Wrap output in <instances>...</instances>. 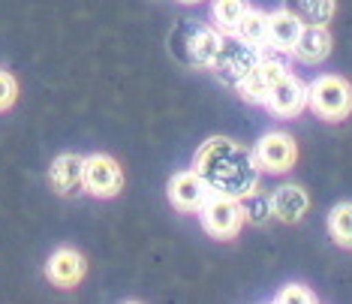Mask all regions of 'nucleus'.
I'll list each match as a JSON object with an SVG mask.
<instances>
[{"label": "nucleus", "mask_w": 352, "mask_h": 304, "mask_svg": "<svg viewBox=\"0 0 352 304\" xmlns=\"http://www.w3.org/2000/svg\"><path fill=\"white\" fill-rule=\"evenodd\" d=\"M45 277H49L54 286H63V290L82 283V277H85V259H82V253L69 250V247H60V250H54L52 259L45 262Z\"/></svg>", "instance_id": "obj_11"}, {"label": "nucleus", "mask_w": 352, "mask_h": 304, "mask_svg": "<svg viewBox=\"0 0 352 304\" xmlns=\"http://www.w3.org/2000/svg\"><path fill=\"white\" fill-rule=\"evenodd\" d=\"M223 34L214 25L196 19H184L172 28L169 34V52L172 58L190 69H211L214 58L220 52Z\"/></svg>", "instance_id": "obj_2"}, {"label": "nucleus", "mask_w": 352, "mask_h": 304, "mask_svg": "<svg viewBox=\"0 0 352 304\" xmlns=\"http://www.w3.org/2000/svg\"><path fill=\"white\" fill-rule=\"evenodd\" d=\"M181 3H199V0H181Z\"/></svg>", "instance_id": "obj_23"}, {"label": "nucleus", "mask_w": 352, "mask_h": 304, "mask_svg": "<svg viewBox=\"0 0 352 304\" xmlns=\"http://www.w3.org/2000/svg\"><path fill=\"white\" fill-rule=\"evenodd\" d=\"M307 109L325 121H343L352 111V85L340 76H319L307 85Z\"/></svg>", "instance_id": "obj_5"}, {"label": "nucleus", "mask_w": 352, "mask_h": 304, "mask_svg": "<svg viewBox=\"0 0 352 304\" xmlns=\"http://www.w3.org/2000/svg\"><path fill=\"white\" fill-rule=\"evenodd\" d=\"M271 208H274V217L283 223H298L310 208L307 193L298 187V184H286L271 193Z\"/></svg>", "instance_id": "obj_15"}, {"label": "nucleus", "mask_w": 352, "mask_h": 304, "mask_svg": "<svg viewBox=\"0 0 352 304\" xmlns=\"http://www.w3.org/2000/svg\"><path fill=\"white\" fill-rule=\"evenodd\" d=\"M250 10V0H214L211 3V21L220 34H235L241 19Z\"/></svg>", "instance_id": "obj_16"}, {"label": "nucleus", "mask_w": 352, "mask_h": 304, "mask_svg": "<svg viewBox=\"0 0 352 304\" xmlns=\"http://www.w3.org/2000/svg\"><path fill=\"white\" fill-rule=\"evenodd\" d=\"M328 229H331L334 241L343 244V247H352V205L343 202L331 211V217H328Z\"/></svg>", "instance_id": "obj_20"}, {"label": "nucleus", "mask_w": 352, "mask_h": 304, "mask_svg": "<svg viewBox=\"0 0 352 304\" xmlns=\"http://www.w3.org/2000/svg\"><path fill=\"white\" fill-rule=\"evenodd\" d=\"M241 211H244V220L256 223V226H262V223H268L274 217V208H271V196L259 193V190H253V193L241 196Z\"/></svg>", "instance_id": "obj_19"}, {"label": "nucleus", "mask_w": 352, "mask_h": 304, "mask_svg": "<svg viewBox=\"0 0 352 304\" xmlns=\"http://www.w3.org/2000/svg\"><path fill=\"white\" fill-rule=\"evenodd\" d=\"M301 28H304V21L298 15H292L289 10L268 12V45L292 54L295 43H298V36H301Z\"/></svg>", "instance_id": "obj_14"}, {"label": "nucleus", "mask_w": 352, "mask_h": 304, "mask_svg": "<svg viewBox=\"0 0 352 304\" xmlns=\"http://www.w3.org/2000/svg\"><path fill=\"white\" fill-rule=\"evenodd\" d=\"M265 106L274 118H298L301 111L307 109V85L298 82L292 73H286L274 87H271Z\"/></svg>", "instance_id": "obj_9"}, {"label": "nucleus", "mask_w": 352, "mask_h": 304, "mask_svg": "<svg viewBox=\"0 0 352 304\" xmlns=\"http://www.w3.org/2000/svg\"><path fill=\"white\" fill-rule=\"evenodd\" d=\"M283 10L298 15L304 25H328L334 15V0H283Z\"/></svg>", "instance_id": "obj_17"}, {"label": "nucleus", "mask_w": 352, "mask_h": 304, "mask_svg": "<svg viewBox=\"0 0 352 304\" xmlns=\"http://www.w3.org/2000/svg\"><path fill=\"white\" fill-rule=\"evenodd\" d=\"M199 220H202V229L211 238H235L244 226V211H241V199H232V196H217L211 193L208 202L199 208Z\"/></svg>", "instance_id": "obj_6"}, {"label": "nucleus", "mask_w": 352, "mask_h": 304, "mask_svg": "<svg viewBox=\"0 0 352 304\" xmlns=\"http://www.w3.org/2000/svg\"><path fill=\"white\" fill-rule=\"evenodd\" d=\"M259 63V52L253 45H247L241 36L235 34H223V43H220V52L211 63V73L220 85L226 87H238L250 76V69Z\"/></svg>", "instance_id": "obj_4"}, {"label": "nucleus", "mask_w": 352, "mask_h": 304, "mask_svg": "<svg viewBox=\"0 0 352 304\" xmlns=\"http://www.w3.org/2000/svg\"><path fill=\"white\" fill-rule=\"evenodd\" d=\"M193 169L202 175L208 190L217 196L241 199L259 187V163H256L253 151L241 148L232 139H208L202 148L196 151Z\"/></svg>", "instance_id": "obj_1"}, {"label": "nucleus", "mask_w": 352, "mask_h": 304, "mask_svg": "<svg viewBox=\"0 0 352 304\" xmlns=\"http://www.w3.org/2000/svg\"><path fill=\"white\" fill-rule=\"evenodd\" d=\"M331 52V34H328L325 25H304L301 36L292 49V58L301 63H319L328 58Z\"/></svg>", "instance_id": "obj_13"}, {"label": "nucleus", "mask_w": 352, "mask_h": 304, "mask_svg": "<svg viewBox=\"0 0 352 304\" xmlns=\"http://www.w3.org/2000/svg\"><path fill=\"white\" fill-rule=\"evenodd\" d=\"M256 163L259 169L268 172H289L295 166V157H298V148H295V139L289 133H268L256 142Z\"/></svg>", "instance_id": "obj_8"}, {"label": "nucleus", "mask_w": 352, "mask_h": 304, "mask_svg": "<svg viewBox=\"0 0 352 304\" xmlns=\"http://www.w3.org/2000/svg\"><path fill=\"white\" fill-rule=\"evenodd\" d=\"M289 54L274 49V45H265V49H259V63L250 69V76L244 78L241 85L235 87L238 94L247 100V102H256V106H265L271 87H274L280 78L289 73Z\"/></svg>", "instance_id": "obj_3"}, {"label": "nucleus", "mask_w": 352, "mask_h": 304, "mask_svg": "<svg viewBox=\"0 0 352 304\" xmlns=\"http://www.w3.org/2000/svg\"><path fill=\"white\" fill-rule=\"evenodd\" d=\"M124 187V172L118 166V160L106 154H91L85 157V190L100 199L118 196Z\"/></svg>", "instance_id": "obj_7"}, {"label": "nucleus", "mask_w": 352, "mask_h": 304, "mask_svg": "<svg viewBox=\"0 0 352 304\" xmlns=\"http://www.w3.org/2000/svg\"><path fill=\"white\" fill-rule=\"evenodd\" d=\"M208 196H211V190H208V184L202 181V175H199L196 169L178 172L169 181V199H172V205L184 214H196L199 208L208 202Z\"/></svg>", "instance_id": "obj_10"}, {"label": "nucleus", "mask_w": 352, "mask_h": 304, "mask_svg": "<svg viewBox=\"0 0 352 304\" xmlns=\"http://www.w3.org/2000/svg\"><path fill=\"white\" fill-rule=\"evenodd\" d=\"M19 97V85H15V78L6 73V69H0V111H6Z\"/></svg>", "instance_id": "obj_22"}, {"label": "nucleus", "mask_w": 352, "mask_h": 304, "mask_svg": "<svg viewBox=\"0 0 352 304\" xmlns=\"http://www.w3.org/2000/svg\"><path fill=\"white\" fill-rule=\"evenodd\" d=\"M49 178H52V187L58 190L60 196L78 193V190L85 187V157H78V154H60L52 163Z\"/></svg>", "instance_id": "obj_12"}, {"label": "nucleus", "mask_w": 352, "mask_h": 304, "mask_svg": "<svg viewBox=\"0 0 352 304\" xmlns=\"http://www.w3.org/2000/svg\"><path fill=\"white\" fill-rule=\"evenodd\" d=\"M277 301L280 304H314L316 301V295L307 290V286H301V283H289V286H283V290L277 292Z\"/></svg>", "instance_id": "obj_21"}, {"label": "nucleus", "mask_w": 352, "mask_h": 304, "mask_svg": "<svg viewBox=\"0 0 352 304\" xmlns=\"http://www.w3.org/2000/svg\"><path fill=\"white\" fill-rule=\"evenodd\" d=\"M235 36H241L247 45H253L256 52L259 49H265L268 45V12H262V10H247V15L241 19V25H238L235 30Z\"/></svg>", "instance_id": "obj_18"}]
</instances>
